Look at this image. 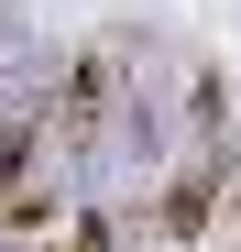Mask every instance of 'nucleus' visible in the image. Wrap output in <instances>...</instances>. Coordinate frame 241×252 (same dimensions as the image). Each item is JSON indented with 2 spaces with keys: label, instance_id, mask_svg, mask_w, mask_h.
I'll use <instances>...</instances> for the list:
<instances>
[{
  "label": "nucleus",
  "instance_id": "f257e3e1",
  "mask_svg": "<svg viewBox=\"0 0 241 252\" xmlns=\"http://www.w3.org/2000/svg\"><path fill=\"white\" fill-rule=\"evenodd\" d=\"M209 208H219V176L197 164V176H176V197H165V230H209Z\"/></svg>",
  "mask_w": 241,
  "mask_h": 252
},
{
  "label": "nucleus",
  "instance_id": "f03ea898",
  "mask_svg": "<svg viewBox=\"0 0 241 252\" xmlns=\"http://www.w3.org/2000/svg\"><path fill=\"white\" fill-rule=\"evenodd\" d=\"M66 252H110V230H99V220H77V230H66Z\"/></svg>",
  "mask_w": 241,
  "mask_h": 252
}]
</instances>
